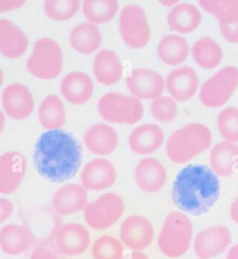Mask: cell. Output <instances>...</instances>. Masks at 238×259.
Segmentation results:
<instances>
[{"instance_id":"obj_36","label":"cell","mask_w":238,"mask_h":259,"mask_svg":"<svg viewBox=\"0 0 238 259\" xmlns=\"http://www.w3.org/2000/svg\"><path fill=\"white\" fill-rule=\"evenodd\" d=\"M218 128L223 139L231 142L238 141V109L228 107L218 117Z\"/></svg>"},{"instance_id":"obj_29","label":"cell","mask_w":238,"mask_h":259,"mask_svg":"<svg viewBox=\"0 0 238 259\" xmlns=\"http://www.w3.org/2000/svg\"><path fill=\"white\" fill-rule=\"evenodd\" d=\"M202 16L199 9L192 4L182 3L174 7L168 15L170 30L182 34L193 32L201 23Z\"/></svg>"},{"instance_id":"obj_5","label":"cell","mask_w":238,"mask_h":259,"mask_svg":"<svg viewBox=\"0 0 238 259\" xmlns=\"http://www.w3.org/2000/svg\"><path fill=\"white\" fill-rule=\"evenodd\" d=\"M98 112L107 122L115 124H135L142 119L143 105L140 99L109 92L99 100Z\"/></svg>"},{"instance_id":"obj_38","label":"cell","mask_w":238,"mask_h":259,"mask_svg":"<svg viewBox=\"0 0 238 259\" xmlns=\"http://www.w3.org/2000/svg\"><path fill=\"white\" fill-rule=\"evenodd\" d=\"M14 211V205L11 200L0 197V224L9 220Z\"/></svg>"},{"instance_id":"obj_33","label":"cell","mask_w":238,"mask_h":259,"mask_svg":"<svg viewBox=\"0 0 238 259\" xmlns=\"http://www.w3.org/2000/svg\"><path fill=\"white\" fill-rule=\"evenodd\" d=\"M118 8V2L115 0H86L83 13L90 23L101 24L112 21Z\"/></svg>"},{"instance_id":"obj_30","label":"cell","mask_w":238,"mask_h":259,"mask_svg":"<svg viewBox=\"0 0 238 259\" xmlns=\"http://www.w3.org/2000/svg\"><path fill=\"white\" fill-rule=\"evenodd\" d=\"M157 55L168 65L181 64L189 55L187 41L177 34L167 35L159 43Z\"/></svg>"},{"instance_id":"obj_23","label":"cell","mask_w":238,"mask_h":259,"mask_svg":"<svg viewBox=\"0 0 238 259\" xmlns=\"http://www.w3.org/2000/svg\"><path fill=\"white\" fill-rule=\"evenodd\" d=\"M28 48L26 34L12 21L0 19V53L16 59L23 56Z\"/></svg>"},{"instance_id":"obj_11","label":"cell","mask_w":238,"mask_h":259,"mask_svg":"<svg viewBox=\"0 0 238 259\" xmlns=\"http://www.w3.org/2000/svg\"><path fill=\"white\" fill-rule=\"evenodd\" d=\"M119 235L124 246L133 251L142 252L152 244L154 229L151 221L146 218L133 214L123 221Z\"/></svg>"},{"instance_id":"obj_39","label":"cell","mask_w":238,"mask_h":259,"mask_svg":"<svg viewBox=\"0 0 238 259\" xmlns=\"http://www.w3.org/2000/svg\"><path fill=\"white\" fill-rule=\"evenodd\" d=\"M24 4V0H0V13L17 10Z\"/></svg>"},{"instance_id":"obj_41","label":"cell","mask_w":238,"mask_h":259,"mask_svg":"<svg viewBox=\"0 0 238 259\" xmlns=\"http://www.w3.org/2000/svg\"><path fill=\"white\" fill-rule=\"evenodd\" d=\"M226 259H238V243L229 249Z\"/></svg>"},{"instance_id":"obj_9","label":"cell","mask_w":238,"mask_h":259,"mask_svg":"<svg viewBox=\"0 0 238 259\" xmlns=\"http://www.w3.org/2000/svg\"><path fill=\"white\" fill-rule=\"evenodd\" d=\"M119 31L123 41L132 49H142L151 37V29L145 11L142 7L131 4L120 13Z\"/></svg>"},{"instance_id":"obj_43","label":"cell","mask_w":238,"mask_h":259,"mask_svg":"<svg viewBox=\"0 0 238 259\" xmlns=\"http://www.w3.org/2000/svg\"><path fill=\"white\" fill-rule=\"evenodd\" d=\"M4 126H5V115L0 111V134L4 130Z\"/></svg>"},{"instance_id":"obj_2","label":"cell","mask_w":238,"mask_h":259,"mask_svg":"<svg viewBox=\"0 0 238 259\" xmlns=\"http://www.w3.org/2000/svg\"><path fill=\"white\" fill-rule=\"evenodd\" d=\"M221 194V183L214 171L204 164L182 168L172 186V201L183 213L202 215L210 211Z\"/></svg>"},{"instance_id":"obj_10","label":"cell","mask_w":238,"mask_h":259,"mask_svg":"<svg viewBox=\"0 0 238 259\" xmlns=\"http://www.w3.org/2000/svg\"><path fill=\"white\" fill-rule=\"evenodd\" d=\"M232 243V233L224 226H212L200 231L193 240L199 259H212L224 253Z\"/></svg>"},{"instance_id":"obj_42","label":"cell","mask_w":238,"mask_h":259,"mask_svg":"<svg viewBox=\"0 0 238 259\" xmlns=\"http://www.w3.org/2000/svg\"><path fill=\"white\" fill-rule=\"evenodd\" d=\"M126 259H150L148 257L147 255L145 254L144 253H142V252H140V251H133L132 253L128 256V257H126Z\"/></svg>"},{"instance_id":"obj_25","label":"cell","mask_w":238,"mask_h":259,"mask_svg":"<svg viewBox=\"0 0 238 259\" xmlns=\"http://www.w3.org/2000/svg\"><path fill=\"white\" fill-rule=\"evenodd\" d=\"M94 91L92 79L82 72H72L61 83V92L69 102L81 105L89 102Z\"/></svg>"},{"instance_id":"obj_12","label":"cell","mask_w":238,"mask_h":259,"mask_svg":"<svg viewBox=\"0 0 238 259\" xmlns=\"http://www.w3.org/2000/svg\"><path fill=\"white\" fill-rule=\"evenodd\" d=\"M54 242L60 253L66 256H78L90 247L91 235L85 226L65 223L57 228Z\"/></svg>"},{"instance_id":"obj_45","label":"cell","mask_w":238,"mask_h":259,"mask_svg":"<svg viewBox=\"0 0 238 259\" xmlns=\"http://www.w3.org/2000/svg\"><path fill=\"white\" fill-rule=\"evenodd\" d=\"M3 80H4V75H3V72H2V70L0 68V87L3 84Z\"/></svg>"},{"instance_id":"obj_17","label":"cell","mask_w":238,"mask_h":259,"mask_svg":"<svg viewBox=\"0 0 238 259\" xmlns=\"http://www.w3.org/2000/svg\"><path fill=\"white\" fill-rule=\"evenodd\" d=\"M131 94L138 99H155L161 96L165 88L161 74L151 69H135L127 78Z\"/></svg>"},{"instance_id":"obj_34","label":"cell","mask_w":238,"mask_h":259,"mask_svg":"<svg viewBox=\"0 0 238 259\" xmlns=\"http://www.w3.org/2000/svg\"><path fill=\"white\" fill-rule=\"evenodd\" d=\"M124 244L115 237L102 235L91 246L93 259H124Z\"/></svg>"},{"instance_id":"obj_4","label":"cell","mask_w":238,"mask_h":259,"mask_svg":"<svg viewBox=\"0 0 238 259\" xmlns=\"http://www.w3.org/2000/svg\"><path fill=\"white\" fill-rule=\"evenodd\" d=\"M193 223L182 212H172L165 219L157 244L161 253L170 258L181 257L191 247Z\"/></svg>"},{"instance_id":"obj_13","label":"cell","mask_w":238,"mask_h":259,"mask_svg":"<svg viewBox=\"0 0 238 259\" xmlns=\"http://www.w3.org/2000/svg\"><path fill=\"white\" fill-rule=\"evenodd\" d=\"M199 4L219 21L222 36L238 43V0H202Z\"/></svg>"},{"instance_id":"obj_32","label":"cell","mask_w":238,"mask_h":259,"mask_svg":"<svg viewBox=\"0 0 238 259\" xmlns=\"http://www.w3.org/2000/svg\"><path fill=\"white\" fill-rule=\"evenodd\" d=\"M192 54L195 62L205 69L217 67L222 59L221 47L209 36L202 37L193 44Z\"/></svg>"},{"instance_id":"obj_28","label":"cell","mask_w":238,"mask_h":259,"mask_svg":"<svg viewBox=\"0 0 238 259\" xmlns=\"http://www.w3.org/2000/svg\"><path fill=\"white\" fill-rule=\"evenodd\" d=\"M102 33L94 23H80L70 34V43L74 51L84 55L95 52L102 45Z\"/></svg>"},{"instance_id":"obj_44","label":"cell","mask_w":238,"mask_h":259,"mask_svg":"<svg viewBox=\"0 0 238 259\" xmlns=\"http://www.w3.org/2000/svg\"><path fill=\"white\" fill-rule=\"evenodd\" d=\"M162 4H164V5H168V6H170V5H173V4H175L177 3V1H160Z\"/></svg>"},{"instance_id":"obj_14","label":"cell","mask_w":238,"mask_h":259,"mask_svg":"<svg viewBox=\"0 0 238 259\" xmlns=\"http://www.w3.org/2000/svg\"><path fill=\"white\" fill-rule=\"evenodd\" d=\"M27 171V161L23 153L10 151L0 155V194L16 192Z\"/></svg>"},{"instance_id":"obj_7","label":"cell","mask_w":238,"mask_h":259,"mask_svg":"<svg viewBox=\"0 0 238 259\" xmlns=\"http://www.w3.org/2000/svg\"><path fill=\"white\" fill-rule=\"evenodd\" d=\"M125 212L123 199L116 193L108 192L88 203L84 209L86 223L95 231H105L113 227Z\"/></svg>"},{"instance_id":"obj_16","label":"cell","mask_w":238,"mask_h":259,"mask_svg":"<svg viewBox=\"0 0 238 259\" xmlns=\"http://www.w3.org/2000/svg\"><path fill=\"white\" fill-rule=\"evenodd\" d=\"M1 99L7 114L15 120L27 118L34 111V98L24 84H9L3 91Z\"/></svg>"},{"instance_id":"obj_24","label":"cell","mask_w":238,"mask_h":259,"mask_svg":"<svg viewBox=\"0 0 238 259\" xmlns=\"http://www.w3.org/2000/svg\"><path fill=\"white\" fill-rule=\"evenodd\" d=\"M164 142V131L155 124H142L131 132L129 144L137 154L146 155L156 152Z\"/></svg>"},{"instance_id":"obj_31","label":"cell","mask_w":238,"mask_h":259,"mask_svg":"<svg viewBox=\"0 0 238 259\" xmlns=\"http://www.w3.org/2000/svg\"><path fill=\"white\" fill-rule=\"evenodd\" d=\"M41 125L48 130H61L66 121L65 109L59 97H46L38 109Z\"/></svg>"},{"instance_id":"obj_40","label":"cell","mask_w":238,"mask_h":259,"mask_svg":"<svg viewBox=\"0 0 238 259\" xmlns=\"http://www.w3.org/2000/svg\"><path fill=\"white\" fill-rule=\"evenodd\" d=\"M230 215L232 221L238 224V197L234 200L230 208Z\"/></svg>"},{"instance_id":"obj_20","label":"cell","mask_w":238,"mask_h":259,"mask_svg":"<svg viewBox=\"0 0 238 259\" xmlns=\"http://www.w3.org/2000/svg\"><path fill=\"white\" fill-rule=\"evenodd\" d=\"M199 78L196 72L190 66L173 70L166 80L167 89L174 101L187 102L199 89Z\"/></svg>"},{"instance_id":"obj_37","label":"cell","mask_w":238,"mask_h":259,"mask_svg":"<svg viewBox=\"0 0 238 259\" xmlns=\"http://www.w3.org/2000/svg\"><path fill=\"white\" fill-rule=\"evenodd\" d=\"M151 113L153 118L160 123H170L178 114V107L172 98L159 96L152 102Z\"/></svg>"},{"instance_id":"obj_6","label":"cell","mask_w":238,"mask_h":259,"mask_svg":"<svg viewBox=\"0 0 238 259\" xmlns=\"http://www.w3.org/2000/svg\"><path fill=\"white\" fill-rule=\"evenodd\" d=\"M63 51L55 40L42 37L34 43L27 61L29 73L40 79H53L63 70Z\"/></svg>"},{"instance_id":"obj_27","label":"cell","mask_w":238,"mask_h":259,"mask_svg":"<svg viewBox=\"0 0 238 259\" xmlns=\"http://www.w3.org/2000/svg\"><path fill=\"white\" fill-rule=\"evenodd\" d=\"M210 165L216 175L230 177L238 163V145L231 141L217 143L210 152Z\"/></svg>"},{"instance_id":"obj_21","label":"cell","mask_w":238,"mask_h":259,"mask_svg":"<svg viewBox=\"0 0 238 259\" xmlns=\"http://www.w3.org/2000/svg\"><path fill=\"white\" fill-rule=\"evenodd\" d=\"M135 181L143 192L154 193L162 190L167 181L164 165L154 158H144L135 168Z\"/></svg>"},{"instance_id":"obj_26","label":"cell","mask_w":238,"mask_h":259,"mask_svg":"<svg viewBox=\"0 0 238 259\" xmlns=\"http://www.w3.org/2000/svg\"><path fill=\"white\" fill-rule=\"evenodd\" d=\"M93 71L99 83L111 85L117 83L122 77L123 65L115 52L102 50L94 58Z\"/></svg>"},{"instance_id":"obj_1","label":"cell","mask_w":238,"mask_h":259,"mask_svg":"<svg viewBox=\"0 0 238 259\" xmlns=\"http://www.w3.org/2000/svg\"><path fill=\"white\" fill-rule=\"evenodd\" d=\"M82 162V147L68 131L47 130L34 144V168L44 180L52 183L72 180L78 173Z\"/></svg>"},{"instance_id":"obj_8","label":"cell","mask_w":238,"mask_h":259,"mask_svg":"<svg viewBox=\"0 0 238 259\" xmlns=\"http://www.w3.org/2000/svg\"><path fill=\"white\" fill-rule=\"evenodd\" d=\"M238 87V68L227 66L208 79L200 91V101L205 106L221 107L232 97Z\"/></svg>"},{"instance_id":"obj_3","label":"cell","mask_w":238,"mask_h":259,"mask_svg":"<svg viewBox=\"0 0 238 259\" xmlns=\"http://www.w3.org/2000/svg\"><path fill=\"white\" fill-rule=\"evenodd\" d=\"M211 141V132L208 126L192 123L176 130L170 136L166 151L173 163H185L208 150Z\"/></svg>"},{"instance_id":"obj_19","label":"cell","mask_w":238,"mask_h":259,"mask_svg":"<svg viewBox=\"0 0 238 259\" xmlns=\"http://www.w3.org/2000/svg\"><path fill=\"white\" fill-rule=\"evenodd\" d=\"M34 242V233L26 226L8 224L0 229V249L8 255L26 253Z\"/></svg>"},{"instance_id":"obj_15","label":"cell","mask_w":238,"mask_h":259,"mask_svg":"<svg viewBox=\"0 0 238 259\" xmlns=\"http://www.w3.org/2000/svg\"><path fill=\"white\" fill-rule=\"evenodd\" d=\"M117 173L113 163L103 158H96L86 163L81 171L82 186L87 191L100 192L113 186Z\"/></svg>"},{"instance_id":"obj_18","label":"cell","mask_w":238,"mask_h":259,"mask_svg":"<svg viewBox=\"0 0 238 259\" xmlns=\"http://www.w3.org/2000/svg\"><path fill=\"white\" fill-rule=\"evenodd\" d=\"M88 202V192L80 184L68 183L59 188L54 193L51 204L60 215H72L84 211Z\"/></svg>"},{"instance_id":"obj_22","label":"cell","mask_w":238,"mask_h":259,"mask_svg":"<svg viewBox=\"0 0 238 259\" xmlns=\"http://www.w3.org/2000/svg\"><path fill=\"white\" fill-rule=\"evenodd\" d=\"M84 143L93 154L109 155L117 148L118 135L113 126L105 123H98L86 131Z\"/></svg>"},{"instance_id":"obj_35","label":"cell","mask_w":238,"mask_h":259,"mask_svg":"<svg viewBox=\"0 0 238 259\" xmlns=\"http://www.w3.org/2000/svg\"><path fill=\"white\" fill-rule=\"evenodd\" d=\"M78 0H47L44 4L46 14L54 21H67L80 10Z\"/></svg>"}]
</instances>
